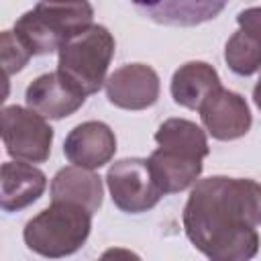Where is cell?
Segmentation results:
<instances>
[{
    "mask_svg": "<svg viewBox=\"0 0 261 261\" xmlns=\"http://www.w3.org/2000/svg\"><path fill=\"white\" fill-rule=\"evenodd\" d=\"M139 14L165 27H198L216 18L228 0H130Z\"/></svg>",
    "mask_w": 261,
    "mask_h": 261,
    "instance_id": "obj_11",
    "label": "cell"
},
{
    "mask_svg": "<svg viewBox=\"0 0 261 261\" xmlns=\"http://www.w3.org/2000/svg\"><path fill=\"white\" fill-rule=\"evenodd\" d=\"M253 100H255L257 108L261 110V77L257 80V84H255V88H253Z\"/></svg>",
    "mask_w": 261,
    "mask_h": 261,
    "instance_id": "obj_19",
    "label": "cell"
},
{
    "mask_svg": "<svg viewBox=\"0 0 261 261\" xmlns=\"http://www.w3.org/2000/svg\"><path fill=\"white\" fill-rule=\"evenodd\" d=\"M106 98L122 110H145L159 98V75L145 63H128L104 82Z\"/></svg>",
    "mask_w": 261,
    "mask_h": 261,
    "instance_id": "obj_7",
    "label": "cell"
},
{
    "mask_svg": "<svg viewBox=\"0 0 261 261\" xmlns=\"http://www.w3.org/2000/svg\"><path fill=\"white\" fill-rule=\"evenodd\" d=\"M92 18L88 0H41L14 22V35L33 55H47L92 27Z\"/></svg>",
    "mask_w": 261,
    "mask_h": 261,
    "instance_id": "obj_2",
    "label": "cell"
},
{
    "mask_svg": "<svg viewBox=\"0 0 261 261\" xmlns=\"http://www.w3.org/2000/svg\"><path fill=\"white\" fill-rule=\"evenodd\" d=\"M102 179L92 169L69 165L51 179V202H75L92 214L102 206Z\"/></svg>",
    "mask_w": 261,
    "mask_h": 261,
    "instance_id": "obj_14",
    "label": "cell"
},
{
    "mask_svg": "<svg viewBox=\"0 0 261 261\" xmlns=\"http://www.w3.org/2000/svg\"><path fill=\"white\" fill-rule=\"evenodd\" d=\"M114 55V37L102 24H92L59 49L57 71L84 96L96 94Z\"/></svg>",
    "mask_w": 261,
    "mask_h": 261,
    "instance_id": "obj_4",
    "label": "cell"
},
{
    "mask_svg": "<svg viewBox=\"0 0 261 261\" xmlns=\"http://www.w3.org/2000/svg\"><path fill=\"white\" fill-rule=\"evenodd\" d=\"M63 153L69 163L98 169L116 153V137L112 128L100 120H88L69 130L63 143Z\"/></svg>",
    "mask_w": 261,
    "mask_h": 261,
    "instance_id": "obj_9",
    "label": "cell"
},
{
    "mask_svg": "<svg viewBox=\"0 0 261 261\" xmlns=\"http://www.w3.org/2000/svg\"><path fill=\"white\" fill-rule=\"evenodd\" d=\"M2 141L6 153L18 161L43 163L49 159L53 128L31 108L6 106L2 110Z\"/></svg>",
    "mask_w": 261,
    "mask_h": 261,
    "instance_id": "obj_6",
    "label": "cell"
},
{
    "mask_svg": "<svg viewBox=\"0 0 261 261\" xmlns=\"http://www.w3.org/2000/svg\"><path fill=\"white\" fill-rule=\"evenodd\" d=\"M151 171L163 194H177L190 188L202 173V159L157 147L149 155Z\"/></svg>",
    "mask_w": 261,
    "mask_h": 261,
    "instance_id": "obj_16",
    "label": "cell"
},
{
    "mask_svg": "<svg viewBox=\"0 0 261 261\" xmlns=\"http://www.w3.org/2000/svg\"><path fill=\"white\" fill-rule=\"evenodd\" d=\"M106 184L112 202L128 214H141L151 210L163 194L147 159L128 157L110 165Z\"/></svg>",
    "mask_w": 261,
    "mask_h": 261,
    "instance_id": "obj_5",
    "label": "cell"
},
{
    "mask_svg": "<svg viewBox=\"0 0 261 261\" xmlns=\"http://www.w3.org/2000/svg\"><path fill=\"white\" fill-rule=\"evenodd\" d=\"M181 218L186 237L208 259H251L259 251L261 184L224 175L200 179Z\"/></svg>",
    "mask_w": 261,
    "mask_h": 261,
    "instance_id": "obj_1",
    "label": "cell"
},
{
    "mask_svg": "<svg viewBox=\"0 0 261 261\" xmlns=\"http://www.w3.org/2000/svg\"><path fill=\"white\" fill-rule=\"evenodd\" d=\"M155 143L161 149L194 155L204 159L208 155V141L204 130L186 118H167L155 133Z\"/></svg>",
    "mask_w": 261,
    "mask_h": 261,
    "instance_id": "obj_17",
    "label": "cell"
},
{
    "mask_svg": "<svg viewBox=\"0 0 261 261\" xmlns=\"http://www.w3.org/2000/svg\"><path fill=\"white\" fill-rule=\"evenodd\" d=\"M27 108L45 118H65L86 102V96L75 90L59 71L39 75L24 92Z\"/></svg>",
    "mask_w": 261,
    "mask_h": 261,
    "instance_id": "obj_10",
    "label": "cell"
},
{
    "mask_svg": "<svg viewBox=\"0 0 261 261\" xmlns=\"http://www.w3.org/2000/svg\"><path fill=\"white\" fill-rule=\"evenodd\" d=\"M198 112L206 130L218 141L239 139L251 128V112L245 98L222 86L204 100Z\"/></svg>",
    "mask_w": 261,
    "mask_h": 261,
    "instance_id": "obj_8",
    "label": "cell"
},
{
    "mask_svg": "<svg viewBox=\"0 0 261 261\" xmlns=\"http://www.w3.org/2000/svg\"><path fill=\"white\" fill-rule=\"evenodd\" d=\"M239 31L226 41L224 59L239 75H251L261 69V6L241 10Z\"/></svg>",
    "mask_w": 261,
    "mask_h": 261,
    "instance_id": "obj_12",
    "label": "cell"
},
{
    "mask_svg": "<svg viewBox=\"0 0 261 261\" xmlns=\"http://www.w3.org/2000/svg\"><path fill=\"white\" fill-rule=\"evenodd\" d=\"M0 206L4 212H14L31 206L41 198L47 188V177L41 169L29 161H6L2 163L0 175Z\"/></svg>",
    "mask_w": 261,
    "mask_h": 261,
    "instance_id": "obj_13",
    "label": "cell"
},
{
    "mask_svg": "<svg viewBox=\"0 0 261 261\" xmlns=\"http://www.w3.org/2000/svg\"><path fill=\"white\" fill-rule=\"evenodd\" d=\"M92 228V212L75 202H51L49 208L31 218L22 230L27 247L43 257H65L75 253Z\"/></svg>",
    "mask_w": 261,
    "mask_h": 261,
    "instance_id": "obj_3",
    "label": "cell"
},
{
    "mask_svg": "<svg viewBox=\"0 0 261 261\" xmlns=\"http://www.w3.org/2000/svg\"><path fill=\"white\" fill-rule=\"evenodd\" d=\"M31 57H33V53L14 35V31H4L0 35V61H2V69H4L6 77L20 71L29 63Z\"/></svg>",
    "mask_w": 261,
    "mask_h": 261,
    "instance_id": "obj_18",
    "label": "cell"
},
{
    "mask_svg": "<svg viewBox=\"0 0 261 261\" xmlns=\"http://www.w3.org/2000/svg\"><path fill=\"white\" fill-rule=\"evenodd\" d=\"M220 88V77L216 69L204 61H188L175 69L171 77V98L175 104L200 110L204 100Z\"/></svg>",
    "mask_w": 261,
    "mask_h": 261,
    "instance_id": "obj_15",
    "label": "cell"
}]
</instances>
